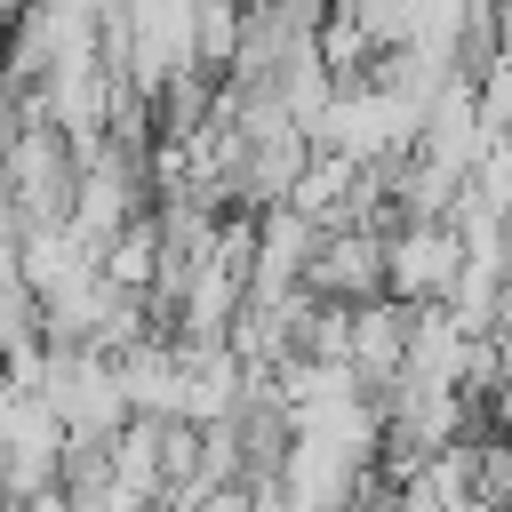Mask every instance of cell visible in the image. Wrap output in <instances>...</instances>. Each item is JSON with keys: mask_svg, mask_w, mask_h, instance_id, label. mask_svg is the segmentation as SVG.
Wrapping results in <instances>:
<instances>
[{"mask_svg": "<svg viewBox=\"0 0 512 512\" xmlns=\"http://www.w3.org/2000/svg\"><path fill=\"white\" fill-rule=\"evenodd\" d=\"M280 504L288 512H360V496L376 488V464H360V456H344V448H328V440H288V456H280Z\"/></svg>", "mask_w": 512, "mask_h": 512, "instance_id": "cell-4", "label": "cell"}, {"mask_svg": "<svg viewBox=\"0 0 512 512\" xmlns=\"http://www.w3.org/2000/svg\"><path fill=\"white\" fill-rule=\"evenodd\" d=\"M136 216H152V176H144V152L136 144H88L80 152V184H72V232H88L96 248L120 240Z\"/></svg>", "mask_w": 512, "mask_h": 512, "instance_id": "cell-1", "label": "cell"}, {"mask_svg": "<svg viewBox=\"0 0 512 512\" xmlns=\"http://www.w3.org/2000/svg\"><path fill=\"white\" fill-rule=\"evenodd\" d=\"M0 168H8V200H16V216H24V224H72L80 152H72V136H64V128L32 120V128L0 152Z\"/></svg>", "mask_w": 512, "mask_h": 512, "instance_id": "cell-2", "label": "cell"}, {"mask_svg": "<svg viewBox=\"0 0 512 512\" xmlns=\"http://www.w3.org/2000/svg\"><path fill=\"white\" fill-rule=\"evenodd\" d=\"M304 288L328 296V304H376V296H384V232H376V224H336V232H320V256H312Z\"/></svg>", "mask_w": 512, "mask_h": 512, "instance_id": "cell-5", "label": "cell"}, {"mask_svg": "<svg viewBox=\"0 0 512 512\" xmlns=\"http://www.w3.org/2000/svg\"><path fill=\"white\" fill-rule=\"evenodd\" d=\"M464 280V240L456 224H392L384 232V296H400L408 312L448 304Z\"/></svg>", "mask_w": 512, "mask_h": 512, "instance_id": "cell-3", "label": "cell"}, {"mask_svg": "<svg viewBox=\"0 0 512 512\" xmlns=\"http://www.w3.org/2000/svg\"><path fill=\"white\" fill-rule=\"evenodd\" d=\"M112 496L128 504H160L168 480H160V416H128L112 432Z\"/></svg>", "mask_w": 512, "mask_h": 512, "instance_id": "cell-8", "label": "cell"}, {"mask_svg": "<svg viewBox=\"0 0 512 512\" xmlns=\"http://www.w3.org/2000/svg\"><path fill=\"white\" fill-rule=\"evenodd\" d=\"M408 304L400 296H376V304H352V376H360V392L376 400L400 368H408Z\"/></svg>", "mask_w": 512, "mask_h": 512, "instance_id": "cell-7", "label": "cell"}, {"mask_svg": "<svg viewBox=\"0 0 512 512\" xmlns=\"http://www.w3.org/2000/svg\"><path fill=\"white\" fill-rule=\"evenodd\" d=\"M16 264H24L32 304H56V296H72L80 280L104 272V248L88 232H72V224H24V256Z\"/></svg>", "mask_w": 512, "mask_h": 512, "instance_id": "cell-6", "label": "cell"}, {"mask_svg": "<svg viewBox=\"0 0 512 512\" xmlns=\"http://www.w3.org/2000/svg\"><path fill=\"white\" fill-rule=\"evenodd\" d=\"M152 272H160V216H136L120 240H104V280L128 288V296H144Z\"/></svg>", "mask_w": 512, "mask_h": 512, "instance_id": "cell-9", "label": "cell"}]
</instances>
